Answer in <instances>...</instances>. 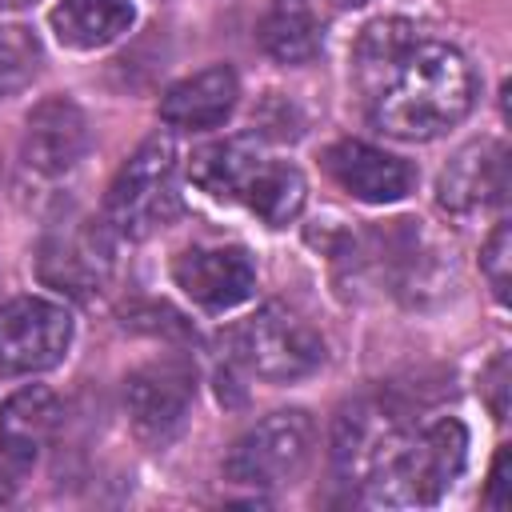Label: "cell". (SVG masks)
<instances>
[{
  "label": "cell",
  "instance_id": "52a82bcc",
  "mask_svg": "<svg viewBox=\"0 0 512 512\" xmlns=\"http://www.w3.org/2000/svg\"><path fill=\"white\" fill-rule=\"evenodd\" d=\"M192 396H196V376L184 360H152L136 368L124 384V408H128L132 432L144 444L164 448L168 440L180 436Z\"/></svg>",
  "mask_w": 512,
  "mask_h": 512
},
{
  "label": "cell",
  "instance_id": "7402d4cb",
  "mask_svg": "<svg viewBox=\"0 0 512 512\" xmlns=\"http://www.w3.org/2000/svg\"><path fill=\"white\" fill-rule=\"evenodd\" d=\"M508 260H512V236H508V224H496L488 244L480 248V272L500 304H508Z\"/></svg>",
  "mask_w": 512,
  "mask_h": 512
},
{
  "label": "cell",
  "instance_id": "9a60e30c",
  "mask_svg": "<svg viewBox=\"0 0 512 512\" xmlns=\"http://www.w3.org/2000/svg\"><path fill=\"white\" fill-rule=\"evenodd\" d=\"M240 80L228 64H212L196 76H184L160 96V120L172 128H216L232 116Z\"/></svg>",
  "mask_w": 512,
  "mask_h": 512
},
{
  "label": "cell",
  "instance_id": "ba28073f",
  "mask_svg": "<svg viewBox=\"0 0 512 512\" xmlns=\"http://www.w3.org/2000/svg\"><path fill=\"white\" fill-rule=\"evenodd\" d=\"M172 280H176V288H184V296L192 304H200L208 312H224L252 296L256 268L244 248L204 244V248H188L172 260Z\"/></svg>",
  "mask_w": 512,
  "mask_h": 512
},
{
  "label": "cell",
  "instance_id": "cb8c5ba5",
  "mask_svg": "<svg viewBox=\"0 0 512 512\" xmlns=\"http://www.w3.org/2000/svg\"><path fill=\"white\" fill-rule=\"evenodd\" d=\"M504 472H508V448H500L496 452V464H492V476H488V492H484V500L492 504V508H504L508 500H504Z\"/></svg>",
  "mask_w": 512,
  "mask_h": 512
},
{
  "label": "cell",
  "instance_id": "3957f363",
  "mask_svg": "<svg viewBox=\"0 0 512 512\" xmlns=\"http://www.w3.org/2000/svg\"><path fill=\"white\" fill-rule=\"evenodd\" d=\"M176 140L156 132L148 136L128 164L116 172L108 200H104V220L112 224V232L128 236V240H144L148 232H156L160 224H168L180 208V192H176Z\"/></svg>",
  "mask_w": 512,
  "mask_h": 512
},
{
  "label": "cell",
  "instance_id": "ac0fdd59",
  "mask_svg": "<svg viewBox=\"0 0 512 512\" xmlns=\"http://www.w3.org/2000/svg\"><path fill=\"white\" fill-rule=\"evenodd\" d=\"M256 36L260 48L280 64H308L320 52V20L304 0H272Z\"/></svg>",
  "mask_w": 512,
  "mask_h": 512
},
{
  "label": "cell",
  "instance_id": "484cf974",
  "mask_svg": "<svg viewBox=\"0 0 512 512\" xmlns=\"http://www.w3.org/2000/svg\"><path fill=\"white\" fill-rule=\"evenodd\" d=\"M336 4H344V8H352V4H364V0H336Z\"/></svg>",
  "mask_w": 512,
  "mask_h": 512
},
{
  "label": "cell",
  "instance_id": "2e32d148",
  "mask_svg": "<svg viewBox=\"0 0 512 512\" xmlns=\"http://www.w3.org/2000/svg\"><path fill=\"white\" fill-rule=\"evenodd\" d=\"M264 164L260 148L252 136H232V140H216L192 152L188 176L196 188H204L216 200H244L248 180L256 176V168Z\"/></svg>",
  "mask_w": 512,
  "mask_h": 512
},
{
  "label": "cell",
  "instance_id": "6da1fadb",
  "mask_svg": "<svg viewBox=\"0 0 512 512\" xmlns=\"http://www.w3.org/2000/svg\"><path fill=\"white\" fill-rule=\"evenodd\" d=\"M476 100L464 52L440 40H412L372 96V120L396 140H436L456 128Z\"/></svg>",
  "mask_w": 512,
  "mask_h": 512
},
{
  "label": "cell",
  "instance_id": "e0dca14e",
  "mask_svg": "<svg viewBox=\"0 0 512 512\" xmlns=\"http://www.w3.org/2000/svg\"><path fill=\"white\" fill-rule=\"evenodd\" d=\"M136 8L132 0H60L52 8V32L68 48H104L120 32H128Z\"/></svg>",
  "mask_w": 512,
  "mask_h": 512
},
{
  "label": "cell",
  "instance_id": "603a6c76",
  "mask_svg": "<svg viewBox=\"0 0 512 512\" xmlns=\"http://www.w3.org/2000/svg\"><path fill=\"white\" fill-rule=\"evenodd\" d=\"M480 388H484V396H488L492 416H496V420H508V400H504V392H508V356H496V360L488 364V372L480 376Z\"/></svg>",
  "mask_w": 512,
  "mask_h": 512
},
{
  "label": "cell",
  "instance_id": "8992f818",
  "mask_svg": "<svg viewBox=\"0 0 512 512\" xmlns=\"http://www.w3.org/2000/svg\"><path fill=\"white\" fill-rule=\"evenodd\" d=\"M72 344V316L44 296H16L0 308V376L56 368Z\"/></svg>",
  "mask_w": 512,
  "mask_h": 512
},
{
  "label": "cell",
  "instance_id": "30bf717a",
  "mask_svg": "<svg viewBox=\"0 0 512 512\" xmlns=\"http://www.w3.org/2000/svg\"><path fill=\"white\" fill-rule=\"evenodd\" d=\"M400 432H404L400 416L392 408H384L380 400L348 404L332 424V464H336V472L348 484H364Z\"/></svg>",
  "mask_w": 512,
  "mask_h": 512
},
{
  "label": "cell",
  "instance_id": "44dd1931",
  "mask_svg": "<svg viewBox=\"0 0 512 512\" xmlns=\"http://www.w3.org/2000/svg\"><path fill=\"white\" fill-rule=\"evenodd\" d=\"M36 64H40L36 36L20 24H0V96L24 88L36 76Z\"/></svg>",
  "mask_w": 512,
  "mask_h": 512
},
{
  "label": "cell",
  "instance_id": "7a4b0ae2",
  "mask_svg": "<svg viewBox=\"0 0 512 512\" xmlns=\"http://www.w3.org/2000/svg\"><path fill=\"white\" fill-rule=\"evenodd\" d=\"M464 448H468V432L452 416H440L424 428H404L360 488L372 504L384 508L436 504L460 476Z\"/></svg>",
  "mask_w": 512,
  "mask_h": 512
},
{
  "label": "cell",
  "instance_id": "5bb4252c",
  "mask_svg": "<svg viewBox=\"0 0 512 512\" xmlns=\"http://www.w3.org/2000/svg\"><path fill=\"white\" fill-rule=\"evenodd\" d=\"M108 272H112V248L104 232L76 228V232L48 236L40 248V276L60 292L88 296L108 280Z\"/></svg>",
  "mask_w": 512,
  "mask_h": 512
},
{
  "label": "cell",
  "instance_id": "7c38bea8",
  "mask_svg": "<svg viewBox=\"0 0 512 512\" xmlns=\"http://www.w3.org/2000/svg\"><path fill=\"white\" fill-rule=\"evenodd\" d=\"M324 168H328V176L344 192H352L364 204L404 200L412 192V184H416L412 164H404L400 156H392L384 148H372L364 140H340V144H332L328 156H324Z\"/></svg>",
  "mask_w": 512,
  "mask_h": 512
},
{
  "label": "cell",
  "instance_id": "4fadbf2b",
  "mask_svg": "<svg viewBox=\"0 0 512 512\" xmlns=\"http://www.w3.org/2000/svg\"><path fill=\"white\" fill-rule=\"evenodd\" d=\"M60 428V400L44 384L16 388L0 404V460L12 472H28Z\"/></svg>",
  "mask_w": 512,
  "mask_h": 512
},
{
  "label": "cell",
  "instance_id": "9c48e42d",
  "mask_svg": "<svg viewBox=\"0 0 512 512\" xmlns=\"http://www.w3.org/2000/svg\"><path fill=\"white\" fill-rule=\"evenodd\" d=\"M504 192H508V148L500 140H472L448 160V168L436 180L440 208L456 216L492 208L504 200Z\"/></svg>",
  "mask_w": 512,
  "mask_h": 512
},
{
  "label": "cell",
  "instance_id": "d4e9b609",
  "mask_svg": "<svg viewBox=\"0 0 512 512\" xmlns=\"http://www.w3.org/2000/svg\"><path fill=\"white\" fill-rule=\"evenodd\" d=\"M24 4H32V0H0V8H24Z\"/></svg>",
  "mask_w": 512,
  "mask_h": 512
},
{
  "label": "cell",
  "instance_id": "8fae6325",
  "mask_svg": "<svg viewBox=\"0 0 512 512\" xmlns=\"http://www.w3.org/2000/svg\"><path fill=\"white\" fill-rule=\"evenodd\" d=\"M24 164L40 176H64L76 168V160L88 152V124L84 112L64 100L48 96L28 112L24 124Z\"/></svg>",
  "mask_w": 512,
  "mask_h": 512
},
{
  "label": "cell",
  "instance_id": "d6986e66",
  "mask_svg": "<svg viewBox=\"0 0 512 512\" xmlns=\"http://www.w3.org/2000/svg\"><path fill=\"white\" fill-rule=\"evenodd\" d=\"M304 196H308V184H304L300 168H292L284 160H264L244 188V204L268 228H284L288 220H296L304 208Z\"/></svg>",
  "mask_w": 512,
  "mask_h": 512
},
{
  "label": "cell",
  "instance_id": "5b68a950",
  "mask_svg": "<svg viewBox=\"0 0 512 512\" xmlns=\"http://www.w3.org/2000/svg\"><path fill=\"white\" fill-rule=\"evenodd\" d=\"M312 440L316 428L308 412H272L232 444V452L224 456V476L244 488H284L304 472Z\"/></svg>",
  "mask_w": 512,
  "mask_h": 512
},
{
  "label": "cell",
  "instance_id": "277c9868",
  "mask_svg": "<svg viewBox=\"0 0 512 512\" xmlns=\"http://www.w3.org/2000/svg\"><path fill=\"white\" fill-rule=\"evenodd\" d=\"M228 356L260 380L292 384L324 364V340L288 304H264L228 332Z\"/></svg>",
  "mask_w": 512,
  "mask_h": 512
},
{
  "label": "cell",
  "instance_id": "ffe728a7",
  "mask_svg": "<svg viewBox=\"0 0 512 512\" xmlns=\"http://www.w3.org/2000/svg\"><path fill=\"white\" fill-rule=\"evenodd\" d=\"M412 40H416V28L404 20H376L364 28V36L356 40V80L368 100L376 96V88L384 84V76L408 52Z\"/></svg>",
  "mask_w": 512,
  "mask_h": 512
}]
</instances>
